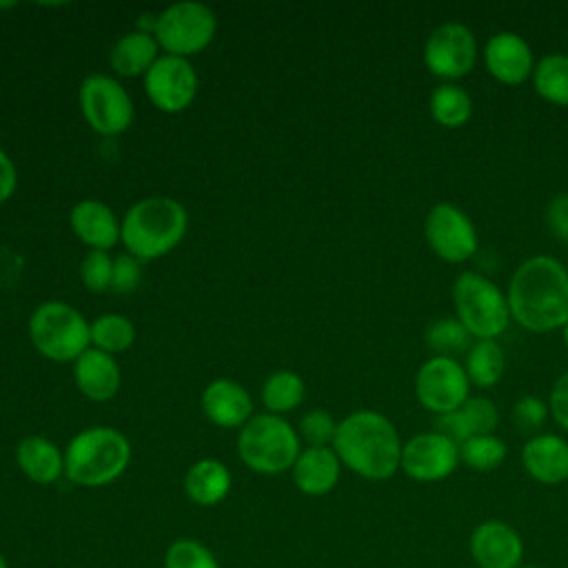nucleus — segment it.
<instances>
[{
  "label": "nucleus",
  "mask_w": 568,
  "mask_h": 568,
  "mask_svg": "<svg viewBox=\"0 0 568 568\" xmlns=\"http://www.w3.org/2000/svg\"><path fill=\"white\" fill-rule=\"evenodd\" d=\"M470 555L479 568H521L524 541L506 521H484L470 535Z\"/></svg>",
  "instance_id": "obj_15"
},
{
  "label": "nucleus",
  "mask_w": 568,
  "mask_h": 568,
  "mask_svg": "<svg viewBox=\"0 0 568 568\" xmlns=\"http://www.w3.org/2000/svg\"><path fill=\"white\" fill-rule=\"evenodd\" d=\"M506 444L495 435H475L459 446V462L468 468L488 473L504 464L506 459Z\"/></svg>",
  "instance_id": "obj_31"
},
{
  "label": "nucleus",
  "mask_w": 568,
  "mask_h": 568,
  "mask_svg": "<svg viewBox=\"0 0 568 568\" xmlns=\"http://www.w3.org/2000/svg\"><path fill=\"white\" fill-rule=\"evenodd\" d=\"M510 320L532 333L564 328L568 322V268L550 255H532L508 284Z\"/></svg>",
  "instance_id": "obj_1"
},
{
  "label": "nucleus",
  "mask_w": 568,
  "mask_h": 568,
  "mask_svg": "<svg viewBox=\"0 0 568 568\" xmlns=\"http://www.w3.org/2000/svg\"><path fill=\"white\" fill-rule=\"evenodd\" d=\"M532 87L550 104L568 106V55L548 53L535 62Z\"/></svg>",
  "instance_id": "obj_26"
},
{
  "label": "nucleus",
  "mask_w": 568,
  "mask_h": 568,
  "mask_svg": "<svg viewBox=\"0 0 568 568\" xmlns=\"http://www.w3.org/2000/svg\"><path fill=\"white\" fill-rule=\"evenodd\" d=\"M129 462V439L109 426L84 428L64 448V475L84 488H100L115 481Z\"/></svg>",
  "instance_id": "obj_4"
},
{
  "label": "nucleus",
  "mask_w": 568,
  "mask_h": 568,
  "mask_svg": "<svg viewBox=\"0 0 568 568\" xmlns=\"http://www.w3.org/2000/svg\"><path fill=\"white\" fill-rule=\"evenodd\" d=\"M457 410H459L470 437L493 435V430L497 428L499 413H497V406L488 397H468Z\"/></svg>",
  "instance_id": "obj_33"
},
{
  "label": "nucleus",
  "mask_w": 568,
  "mask_h": 568,
  "mask_svg": "<svg viewBox=\"0 0 568 568\" xmlns=\"http://www.w3.org/2000/svg\"><path fill=\"white\" fill-rule=\"evenodd\" d=\"M333 450L348 470L373 481L393 477L402 459L399 435L377 410H355L337 422Z\"/></svg>",
  "instance_id": "obj_2"
},
{
  "label": "nucleus",
  "mask_w": 568,
  "mask_h": 568,
  "mask_svg": "<svg viewBox=\"0 0 568 568\" xmlns=\"http://www.w3.org/2000/svg\"><path fill=\"white\" fill-rule=\"evenodd\" d=\"M186 209L169 195L138 200L122 217L120 240L138 260H158L173 251L186 235Z\"/></svg>",
  "instance_id": "obj_3"
},
{
  "label": "nucleus",
  "mask_w": 568,
  "mask_h": 568,
  "mask_svg": "<svg viewBox=\"0 0 568 568\" xmlns=\"http://www.w3.org/2000/svg\"><path fill=\"white\" fill-rule=\"evenodd\" d=\"M293 481L300 488V493L320 497L331 493L342 473V462L337 453L328 446H308L300 453V457L293 464Z\"/></svg>",
  "instance_id": "obj_20"
},
{
  "label": "nucleus",
  "mask_w": 568,
  "mask_h": 568,
  "mask_svg": "<svg viewBox=\"0 0 568 568\" xmlns=\"http://www.w3.org/2000/svg\"><path fill=\"white\" fill-rule=\"evenodd\" d=\"M468 375L455 357L433 355L415 375V395L419 404L437 415L457 410L468 395Z\"/></svg>",
  "instance_id": "obj_10"
},
{
  "label": "nucleus",
  "mask_w": 568,
  "mask_h": 568,
  "mask_svg": "<svg viewBox=\"0 0 568 568\" xmlns=\"http://www.w3.org/2000/svg\"><path fill=\"white\" fill-rule=\"evenodd\" d=\"M550 415L555 422L568 430V373L559 375L550 388V404H548Z\"/></svg>",
  "instance_id": "obj_39"
},
{
  "label": "nucleus",
  "mask_w": 568,
  "mask_h": 568,
  "mask_svg": "<svg viewBox=\"0 0 568 568\" xmlns=\"http://www.w3.org/2000/svg\"><path fill=\"white\" fill-rule=\"evenodd\" d=\"M160 51V44L155 40L153 33H146V31H131V33H124L111 49V55H109V62H111V69L118 73V75H124V78H135V75H142L153 67V62L160 58L158 55Z\"/></svg>",
  "instance_id": "obj_23"
},
{
  "label": "nucleus",
  "mask_w": 568,
  "mask_h": 568,
  "mask_svg": "<svg viewBox=\"0 0 568 568\" xmlns=\"http://www.w3.org/2000/svg\"><path fill=\"white\" fill-rule=\"evenodd\" d=\"M430 115L446 129L464 126L473 115V100L466 89L455 82H439L428 98Z\"/></svg>",
  "instance_id": "obj_25"
},
{
  "label": "nucleus",
  "mask_w": 568,
  "mask_h": 568,
  "mask_svg": "<svg viewBox=\"0 0 568 568\" xmlns=\"http://www.w3.org/2000/svg\"><path fill=\"white\" fill-rule=\"evenodd\" d=\"M133 322L120 313H104L91 322V346L102 353H122L133 344Z\"/></svg>",
  "instance_id": "obj_29"
},
{
  "label": "nucleus",
  "mask_w": 568,
  "mask_h": 568,
  "mask_svg": "<svg viewBox=\"0 0 568 568\" xmlns=\"http://www.w3.org/2000/svg\"><path fill=\"white\" fill-rule=\"evenodd\" d=\"M142 280V266L140 260L133 255H118L113 260V277H111V291L115 293H131L138 288Z\"/></svg>",
  "instance_id": "obj_37"
},
{
  "label": "nucleus",
  "mask_w": 568,
  "mask_h": 568,
  "mask_svg": "<svg viewBox=\"0 0 568 568\" xmlns=\"http://www.w3.org/2000/svg\"><path fill=\"white\" fill-rule=\"evenodd\" d=\"M164 568H220V564L197 539H178L164 555Z\"/></svg>",
  "instance_id": "obj_32"
},
{
  "label": "nucleus",
  "mask_w": 568,
  "mask_h": 568,
  "mask_svg": "<svg viewBox=\"0 0 568 568\" xmlns=\"http://www.w3.org/2000/svg\"><path fill=\"white\" fill-rule=\"evenodd\" d=\"M80 277L82 284L91 291V293H104L111 291V277H113V260L106 251H98L91 248L82 264H80Z\"/></svg>",
  "instance_id": "obj_34"
},
{
  "label": "nucleus",
  "mask_w": 568,
  "mask_h": 568,
  "mask_svg": "<svg viewBox=\"0 0 568 568\" xmlns=\"http://www.w3.org/2000/svg\"><path fill=\"white\" fill-rule=\"evenodd\" d=\"M424 235L433 253L453 264L473 257L479 244L473 220L459 206L448 202L430 206L424 220Z\"/></svg>",
  "instance_id": "obj_12"
},
{
  "label": "nucleus",
  "mask_w": 568,
  "mask_h": 568,
  "mask_svg": "<svg viewBox=\"0 0 568 568\" xmlns=\"http://www.w3.org/2000/svg\"><path fill=\"white\" fill-rule=\"evenodd\" d=\"M546 226L555 237L568 242V193H557L546 206Z\"/></svg>",
  "instance_id": "obj_38"
},
{
  "label": "nucleus",
  "mask_w": 568,
  "mask_h": 568,
  "mask_svg": "<svg viewBox=\"0 0 568 568\" xmlns=\"http://www.w3.org/2000/svg\"><path fill=\"white\" fill-rule=\"evenodd\" d=\"M0 568H9V561L4 559V555L0 552Z\"/></svg>",
  "instance_id": "obj_42"
},
{
  "label": "nucleus",
  "mask_w": 568,
  "mask_h": 568,
  "mask_svg": "<svg viewBox=\"0 0 568 568\" xmlns=\"http://www.w3.org/2000/svg\"><path fill=\"white\" fill-rule=\"evenodd\" d=\"M29 335L38 353L53 362H75L91 346V324L78 308L58 300L31 313Z\"/></svg>",
  "instance_id": "obj_6"
},
{
  "label": "nucleus",
  "mask_w": 568,
  "mask_h": 568,
  "mask_svg": "<svg viewBox=\"0 0 568 568\" xmlns=\"http://www.w3.org/2000/svg\"><path fill=\"white\" fill-rule=\"evenodd\" d=\"M561 331H564V346L568 348V322L564 324V328H561Z\"/></svg>",
  "instance_id": "obj_41"
},
{
  "label": "nucleus",
  "mask_w": 568,
  "mask_h": 568,
  "mask_svg": "<svg viewBox=\"0 0 568 568\" xmlns=\"http://www.w3.org/2000/svg\"><path fill=\"white\" fill-rule=\"evenodd\" d=\"M548 417V404L541 402L539 397L535 395H524L519 397L515 404H513V410H510V419L513 424L524 430V433H535L544 426Z\"/></svg>",
  "instance_id": "obj_36"
},
{
  "label": "nucleus",
  "mask_w": 568,
  "mask_h": 568,
  "mask_svg": "<svg viewBox=\"0 0 568 568\" xmlns=\"http://www.w3.org/2000/svg\"><path fill=\"white\" fill-rule=\"evenodd\" d=\"M477 60V40L475 33L462 22H444L435 27L424 44V64L426 69L453 82L464 78Z\"/></svg>",
  "instance_id": "obj_11"
},
{
  "label": "nucleus",
  "mask_w": 568,
  "mask_h": 568,
  "mask_svg": "<svg viewBox=\"0 0 568 568\" xmlns=\"http://www.w3.org/2000/svg\"><path fill=\"white\" fill-rule=\"evenodd\" d=\"M300 437L280 415L262 413L251 417L237 437V455L260 475H277L293 468L300 457Z\"/></svg>",
  "instance_id": "obj_5"
},
{
  "label": "nucleus",
  "mask_w": 568,
  "mask_h": 568,
  "mask_svg": "<svg viewBox=\"0 0 568 568\" xmlns=\"http://www.w3.org/2000/svg\"><path fill=\"white\" fill-rule=\"evenodd\" d=\"M202 410L215 426L240 428L251 419L253 402L242 384L233 379H215L202 393Z\"/></svg>",
  "instance_id": "obj_18"
},
{
  "label": "nucleus",
  "mask_w": 568,
  "mask_h": 568,
  "mask_svg": "<svg viewBox=\"0 0 568 568\" xmlns=\"http://www.w3.org/2000/svg\"><path fill=\"white\" fill-rule=\"evenodd\" d=\"M73 379L84 397L106 402L120 390L122 375L113 355L89 348L73 362Z\"/></svg>",
  "instance_id": "obj_19"
},
{
  "label": "nucleus",
  "mask_w": 568,
  "mask_h": 568,
  "mask_svg": "<svg viewBox=\"0 0 568 568\" xmlns=\"http://www.w3.org/2000/svg\"><path fill=\"white\" fill-rule=\"evenodd\" d=\"M521 568H539V566H521Z\"/></svg>",
  "instance_id": "obj_43"
},
{
  "label": "nucleus",
  "mask_w": 568,
  "mask_h": 568,
  "mask_svg": "<svg viewBox=\"0 0 568 568\" xmlns=\"http://www.w3.org/2000/svg\"><path fill=\"white\" fill-rule=\"evenodd\" d=\"M335 430H337V422L333 419L331 413L315 408L308 410L302 419H300V433L306 439L308 446H328L335 439Z\"/></svg>",
  "instance_id": "obj_35"
},
{
  "label": "nucleus",
  "mask_w": 568,
  "mask_h": 568,
  "mask_svg": "<svg viewBox=\"0 0 568 568\" xmlns=\"http://www.w3.org/2000/svg\"><path fill=\"white\" fill-rule=\"evenodd\" d=\"M16 462L36 484H53L64 473V453L42 435H29L18 442Z\"/></svg>",
  "instance_id": "obj_22"
},
{
  "label": "nucleus",
  "mask_w": 568,
  "mask_h": 568,
  "mask_svg": "<svg viewBox=\"0 0 568 568\" xmlns=\"http://www.w3.org/2000/svg\"><path fill=\"white\" fill-rule=\"evenodd\" d=\"M186 497L197 506H215L231 490V473L217 459H200L184 475Z\"/></svg>",
  "instance_id": "obj_24"
},
{
  "label": "nucleus",
  "mask_w": 568,
  "mask_h": 568,
  "mask_svg": "<svg viewBox=\"0 0 568 568\" xmlns=\"http://www.w3.org/2000/svg\"><path fill=\"white\" fill-rule=\"evenodd\" d=\"M424 342L435 355L455 357L457 353L470 348V333L457 317H439L426 328Z\"/></svg>",
  "instance_id": "obj_30"
},
{
  "label": "nucleus",
  "mask_w": 568,
  "mask_h": 568,
  "mask_svg": "<svg viewBox=\"0 0 568 568\" xmlns=\"http://www.w3.org/2000/svg\"><path fill=\"white\" fill-rule=\"evenodd\" d=\"M459 464V446L442 433H419L402 444L399 468L415 481H439Z\"/></svg>",
  "instance_id": "obj_14"
},
{
  "label": "nucleus",
  "mask_w": 568,
  "mask_h": 568,
  "mask_svg": "<svg viewBox=\"0 0 568 568\" xmlns=\"http://www.w3.org/2000/svg\"><path fill=\"white\" fill-rule=\"evenodd\" d=\"M304 382L293 371H275L262 386V404L268 413L282 415L304 402Z\"/></svg>",
  "instance_id": "obj_28"
},
{
  "label": "nucleus",
  "mask_w": 568,
  "mask_h": 568,
  "mask_svg": "<svg viewBox=\"0 0 568 568\" xmlns=\"http://www.w3.org/2000/svg\"><path fill=\"white\" fill-rule=\"evenodd\" d=\"M506 368V357L501 346L495 339H477L475 344H470L468 353H466V375L468 382L479 386V388H488L495 386Z\"/></svg>",
  "instance_id": "obj_27"
},
{
  "label": "nucleus",
  "mask_w": 568,
  "mask_h": 568,
  "mask_svg": "<svg viewBox=\"0 0 568 568\" xmlns=\"http://www.w3.org/2000/svg\"><path fill=\"white\" fill-rule=\"evenodd\" d=\"M144 93L155 109L180 113L197 93V73L189 58L164 53L144 73Z\"/></svg>",
  "instance_id": "obj_13"
},
{
  "label": "nucleus",
  "mask_w": 568,
  "mask_h": 568,
  "mask_svg": "<svg viewBox=\"0 0 568 568\" xmlns=\"http://www.w3.org/2000/svg\"><path fill=\"white\" fill-rule=\"evenodd\" d=\"M453 304L455 317L470 333V337L477 339L499 337L510 322L506 295L497 288V284L475 271L457 275L453 284Z\"/></svg>",
  "instance_id": "obj_7"
},
{
  "label": "nucleus",
  "mask_w": 568,
  "mask_h": 568,
  "mask_svg": "<svg viewBox=\"0 0 568 568\" xmlns=\"http://www.w3.org/2000/svg\"><path fill=\"white\" fill-rule=\"evenodd\" d=\"M526 473L539 484H561L568 479V442L552 433L532 435L521 448Z\"/></svg>",
  "instance_id": "obj_17"
},
{
  "label": "nucleus",
  "mask_w": 568,
  "mask_h": 568,
  "mask_svg": "<svg viewBox=\"0 0 568 568\" xmlns=\"http://www.w3.org/2000/svg\"><path fill=\"white\" fill-rule=\"evenodd\" d=\"M217 31L215 13L202 2H175L155 16L153 36L158 44L178 58L200 53L211 44Z\"/></svg>",
  "instance_id": "obj_8"
},
{
  "label": "nucleus",
  "mask_w": 568,
  "mask_h": 568,
  "mask_svg": "<svg viewBox=\"0 0 568 568\" xmlns=\"http://www.w3.org/2000/svg\"><path fill=\"white\" fill-rule=\"evenodd\" d=\"M69 222L75 237L98 251H106L115 246L122 233V222H118L115 213L104 202H98V200L78 202L71 209Z\"/></svg>",
  "instance_id": "obj_21"
},
{
  "label": "nucleus",
  "mask_w": 568,
  "mask_h": 568,
  "mask_svg": "<svg viewBox=\"0 0 568 568\" xmlns=\"http://www.w3.org/2000/svg\"><path fill=\"white\" fill-rule=\"evenodd\" d=\"M16 184H18L16 164H13V160L0 149V204H4V202L13 195Z\"/></svg>",
  "instance_id": "obj_40"
},
{
  "label": "nucleus",
  "mask_w": 568,
  "mask_h": 568,
  "mask_svg": "<svg viewBox=\"0 0 568 568\" xmlns=\"http://www.w3.org/2000/svg\"><path fill=\"white\" fill-rule=\"evenodd\" d=\"M488 73L504 84H521L535 71L530 44L515 31H497L484 47Z\"/></svg>",
  "instance_id": "obj_16"
},
{
  "label": "nucleus",
  "mask_w": 568,
  "mask_h": 568,
  "mask_svg": "<svg viewBox=\"0 0 568 568\" xmlns=\"http://www.w3.org/2000/svg\"><path fill=\"white\" fill-rule=\"evenodd\" d=\"M80 111L100 135H120L133 122V102L111 75L93 73L80 84Z\"/></svg>",
  "instance_id": "obj_9"
}]
</instances>
